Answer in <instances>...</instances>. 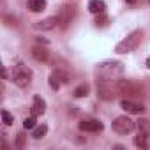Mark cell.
Instances as JSON below:
<instances>
[{
	"instance_id": "cell-1",
	"label": "cell",
	"mask_w": 150,
	"mask_h": 150,
	"mask_svg": "<svg viewBox=\"0 0 150 150\" xmlns=\"http://www.w3.org/2000/svg\"><path fill=\"white\" fill-rule=\"evenodd\" d=\"M97 83H118L124 76V65L120 62H101L96 67Z\"/></svg>"
},
{
	"instance_id": "cell-2",
	"label": "cell",
	"mask_w": 150,
	"mask_h": 150,
	"mask_svg": "<svg viewBox=\"0 0 150 150\" xmlns=\"http://www.w3.org/2000/svg\"><path fill=\"white\" fill-rule=\"evenodd\" d=\"M141 37H143V32H141V30H134V32H131L125 39H122V41L117 44L115 51H117L118 55H124V53H131V51H134V50L139 46Z\"/></svg>"
},
{
	"instance_id": "cell-3",
	"label": "cell",
	"mask_w": 150,
	"mask_h": 150,
	"mask_svg": "<svg viewBox=\"0 0 150 150\" xmlns=\"http://www.w3.org/2000/svg\"><path fill=\"white\" fill-rule=\"evenodd\" d=\"M32 80V71L28 67H25L23 64H16L13 67V81L18 85V87H27Z\"/></svg>"
},
{
	"instance_id": "cell-4",
	"label": "cell",
	"mask_w": 150,
	"mask_h": 150,
	"mask_svg": "<svg viewBox=\"0 0 150 150\" xmlns=\"http://www.w3.org/2000/svg\"><path fill=\"white\" fill-rule=\"evenodd\" d=\"M111 127H113V131L118 132V134H127V132H131V131L136 127V122L131 120L129 117H117V118L113 120Z\"/></svg>"
},
{
	"instance_id": "cell-5",
	"label": "cell",
	"mask_w": 150,
	"mask_h": 150,
	"mask_svg": "<svg viewBox=\"0 0 150 150\" xmlns=\"http://www.w3.org/2000/svg\"><path fill=\"white\" fill-rule=\"evenodd\" d=\"M120 106H122L124 111L134 113V115H141V113L145 111V106H143V104H138V103H134V101H131V99H122V101H120Z\"/></svg>"
},
{
	"instance_id": "cell-6",
	"label": "cell",
	"mask_w": 150,
	"mask_h": 150,
	"mask_svg": "<svg viewBox=\"0 0 150 150\" xmlns=\"http://www.w3.org/2000/svg\"><path fill=\"white\" fill-rule=\"evenodd\" d=\"M80 129L81 131H88V132H99V131H103V124L99 120L88 118V120H81L80 122Z\"/></svg>"
},
{
	"instance_id": "cell-7",
	"label": "cell",
	"mask_w": 150,
	"mask_h": 150,
	"mask_svg": "<svg viewBox=\"0 0 150 150\" xmlns=\"http://www.w3.org/2000/svg\"><path fill=\"white\" fill-rule=\"evenodd\" d=\"M58 23H60L58 18H46V20H42V21H37V23L34 25V28H37V30H51V28H55Z\"/></svg>"
},
{
	"instance_id": "cell-8",
	"label": "cell",
	"mask_w": 150,
	"mask_h": 150,
	"mask_svg": "<svg viewBox=\"0 0 150 150\" xmlns=\"http://www.w3.org/2000/svg\"><path fill=\"white\" fill-rule=\"evenodd\" d=\"M44 111H46V104H44V101H42L39 96H35V97H34V103H32V115L39 117V115H42Z\"/></svg>"
},
{
	"instance_id": "cell-9",
	"label": "cell",
	"mask_w": 150,
	"mask_h": 150,
	"mask_svg": "<svg viewBox=\"0 0 150 150\" xmlns=\"http://www.w3.org/2000/svg\"><path fill=\"white\" fill-rule=\"evenodd\" d=\"M71 18H72V7H62V13L58 16V21L62 23V28H65L71 23Z\"/></svg>"
},
{
	"instance_id": "cell-10",
	"label": "cell",
	"mask_w": 150,
	"mask_h": 150,
	"mask_svg": "<svg viewBox=\"0 0 150 150\" xmlns=\"http://www.w3.org/2000/svg\"><path fill=\"white\" fill-rule=\"evenodd\" d=\"M32 57H34L37 62H46V60H48V51H46V48L34 46V48H32Z\"/></svg>"
},
{
	"instance_id": "cell-11",
	"label": "cell",
	"mask_w": 150,
	"mask_h": 150,
	"mask_svg": "<svg viewBox=\"0 0 150 150\" xmlns=\"http://www.w3.org/2000/svg\"><path fill=\"white\" fill-rule=\"evenodd\" d=\"M104 2L103 0H90L88 2V11L94 13V14H99V13H104Z\"/></svg>"
},
{
	"instance_id": "cell-12",
	"label": "cell",
	"mask_w": 150,
	"mask_h": 150,
	"mask_svg": "<svg viewBox=\"0 0 150 150\" xmlns=\"http://www.w3.org/2000/svg\"><path fill=\"white\" fill-rule=\"evenodd\" d=\"M136 127H138V131H139L141 134L150 136V120H148V118H139V120L136 122Z\"/></svg>"
},
{
	"instance_id": "cell-13",
	"label": "cell",
	"mask_w": 150,
	"mask_h": 150,
	"mask_svg": "<svg viewBox=\"0 0 150 150\" xmlns=\"http://www.w3.org/2000/svg\"><path fill=\"white\" fill-rule=\"evenodd\" d=\"M46 7V0H28V9L32 13H41Z\"/></svg>"
},
{
	"instance_id": "cell-14",
	"label": "cell",
	"mask_w": 150,
	"mask_h": 150,
	"mask_svg": "<svg viewBox=\"0 0 150 150\" xmlns=\"http://www.w3.org/2000/svg\"><path fill=\"white\" fill-rule=\"evenodd\" d=\"M46 132H48V127L42 124V125H35V127H34L32 136H34L35 139H41V138H44V136H46Z\"/></svg>"
},
{
	"instance_id": "cell-15",
	"label": "cell",
	"mask_w": 150,
	"mask_h": 150,
	"mask_svg": "<svg viewBox=\"0 0 150 150\" xmlns=\"http://www.w3.org/2000/svg\"><path fill=\"white\" fill-rule=\"evenodd\" d=\"M134 145H136L138 148H145V146H146V136L139 132V134L134 138Z\"/></svg>"
},
{
	"instance_id": "cell-16",
	"label": "cell",
	"mask_w": 150,
	"mask_h": 150,
	"mask_svg": "<svg viewBox=\"0 0 150 150\" xmlns=\"http://www.w3.org/2000/svg\"><path fill=\"white\" fill-rule=\"evenodd\" d=\"M88 94V85H80L76 90H74V96L76 97H85Z\"/></svg>"
},
{
	"instance_id": "cell-17",
	"label": "cell",
	"mask_w": 150,
	"mask_h": 150,
	"mask_svg": "<svg viewBox=\"0 0 150 150\" xmlns=\"http://www.w3.org/2000/svg\"><path fill=\"white\" fill-rule=\"evenodd\" d=\"M60 85H62V81L55 76V74H51V76H50V87H51V90H58Z\"/></svg>"
},
{
	"instance_id": "cell-18",
	"label": "cell",
	"mask_w": 150,
	"mask_h": 150,
	"mask_svg": "<svg viewBox=\"0 0 150 150\" xmlns=\"http://www.w3.org/2000/svg\"><path fill=\"white\" fill-rule=\"evenodd\" d=\"M23 127H25V129H34V127H35V115L27 117V118L23 120Z\"/></svg>"
},
{
	"instance_id": "cell-19",
	"label": "cell",
	"mask_w": 150,
	"mask_h": 150,
	"mask_svg": "<svg viewBox=\"0 0 150 150\" xmlns=\"http://www.w3.org/2000/svg\"><path fill=\"white\" fill-rule=\"evenodd\" d=\"M2 120H4L6 125H11V124L14 122V118H13V115H11L9 111H2Z\"/></svg>"
},
{
	"instance_id": "cell-20",
	"label": "cell",
	"mask_w": 150,
	"mask_h": 150,
	"mask_svg": "<svg viewBox=\"0 0 150 150\" xmlns=\"http://www.w3.org/2000/svg\"><path fill=\"white\" fill-rule=\"evenodd\" d=\"M96 23H97V27H99V25H101V27H103V25H106V23H108V16H106L104 13H99V16H97V20H96Z\"/></svg>"
},
{
	"instance_id": "cell-21",
	"label": "cell",
	"mask_w": 150,
	"mask_h": 150,
	"mask_svg": "<svg viewBox=\"0 0 150 150\" xmlns=\"http://www.w3.org/2000/svg\"><path fill=\"white\" fill-rule=\"evenodd\" d=\"M25 145V134H18V139H16V148H23Z\"/></svg>"
},
{
	"instance_id": "cell-22",
	"label": "cell",
	"mask_w": 150,
	"mask_h": 150,
	"mask_svg": "<svg viewBox=\"0 0 150 150\" xmlns=\"http://www.w3.org/2000/svg\"><path fill=\"white\" fill-rule=\"evenodd\" d=\"M127 4H136V0H125Z\"/></svg>"
},
{
	"instance_id": "cell-23",
	"label": "cell",
	"mask_w": 150,
	"mask_h": 150,
	"mask_svg": "<svg viewBox=\"0 0 150 150\" xmlns=\"http://www.w3.org/2000/svg\"><path fill=\"white\" fill-rule=\"evenodd\" d=\"M146 67H148V69H150V57H148V58H146Z\"/></svg>"
}]
</instances>
